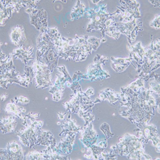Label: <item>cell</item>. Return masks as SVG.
Here are the masks:
<instances>
[{
  "label": "cell",
  "instance_id": "44dd1931",
  "mask_svg": "<svg viewBox=\"0 0 160 160\" xmlns=\"http://www.w3.org/2000/svg\"><path fill=\"white\" fill-rule=\"evenodd\" d=\"M81 152H82V153H84V152H85V148L82 149H81Z\"/></svg>",
  "mask_w": 160,
  "mask_h": 160
},
{
  "label": "cell",
  "instance_id": "8992f818",
  "mask_svg": "<svg viewBox=\"0 0 160 160\" xmlns=\"http://www.w3.org/2000/svg\"><path fill=\"white\" fill-rule=\"evenodd\" d=\"M5 111L9 114L17 117L19 119H23L24 116H23V114L26 111L24 108L18 106L15 103L11 102L6 105Z\"/></svg>",
  "mask_w": 160,
  "mask_h": 160
},
{
  "label": "cell",
  "instance_id": "5b68a950",
  "mask_svg": "<svg viewBox=\"0 0 160 160\" xmlns=\"http://www.w3.org/2000/svg\"><path fill=\"white\" fill-rule=\"evenodd\" d=\"M11 41L15 45H19L21 42L24 43L26 41V38L24 35L23 27L17 26L12 29L10 33Z\"/></svg>",
  "mask_w": 160,
  "mask_h": 160
},
{
  "label": "cell",
  "instance_id": "9a60e30c",
  "mask_svg": "<svg viewBox=\"0 0 160 160\" xmlns=\"http://www.w3.org/2000/svg\"><path fill=\"white\" fill-rule=\"evenodd\" d=\"M86 92V94H87L88 96H92V95H94V89H92V88H88L87 89V91L85 92Z\"/></svg>",
  "mask_w": 160,
  "mask_h": 160
},
{
  "label": "cell",
  "instance_id": "8fae6325",
  "mask_svg": "<svg viewBox=\"0 0 160 160\" xmlns=\"http://www.w3.org/2000/svg\"><path fill=\"white\" fill-rule=\"evenodd\" d=\"M111 60L113 62H116L120 64H123L129 66L130 64H132V62L133 61V59L131 58H114L112 57L111 58Z\"/></svg>",
  "mask_w": 160,
  "mask_h": 160
},
{
  "label": "cell",
  "instance_id": "7a4b0ae2",
  "mask_svg": "<svg viewBox=\"0 0 160 160\" xmlns=\"http://www.w3.org/2000/svg\"><path fill=\"white\" fill-rule=\"evenodd\" d=\"M33 47L30 46L29 47L26 48L22 44L18 48L15 49L11 54L14 58L21 59L27 65L29 61L33 59Z\"/></svg>",
  "mask_w": 160,
  "mask_h": 160
},
{
  "label": "cell",
  "instance_id": "ac0fdd59",
  "mask_svg": "<svg viewBox=\"0 0 160 160\" xmlns=\"http://www.w3.org/2000/svg\"><path fill=\"white\" fill-rule=\"evenodd\" d=\"M65 114H62V113H58V117L59 118H60V120H65Z\"/></svg>",
  "mask_w": 160,
  "mask_h": 160
},
{
  "label": "cell",
  "instance_id": "4fadbf2b",
  "mask_svg": "<svg viewBox=\"0 0 160 160\" xmlns=\"http://www.w3.org/2000/svg\"><path fill=\"white\" fill-rule=\"evenodd\" d=\"M160 15H157L153 21L150 23V26L151 27L155 28V29H160Z\"/></svg>",
  "mask_w": 160,
  "mask_h": 160
},
{
  "label": "cell",
  "instance_id": "277c9868",
  "mask_svg": "<svg viewBox=\"0 0 160 160\" xmlns=\"http://www.w3.org/2000/svg\"><path fill=\"white\" fill-rule=\"evenodd\" d=\"M16 121L15 116L10 115L9 116L4 117L1 120V131L3 134L13 132L16 127Z\"/></svg>",
  "mask_w": 160,
  "mask_h": 160
},
{
  "label": "cell",
  "instance_id": "7402d4cb",
  "mask_svg": "<svg viewBox=\"0 0 160 160\" xmlns=\"http://www.w3.org/2000/svg\"><path fill=\"white\" fill-rule=\"evenodd\" d=\"M58 125H60V122H58Z\"/></svg>",
  "mask_w": 160,
  "mask_h": 160
},
{
  "label": "cell",
  "instance_id": "2e32d148",
  "mask_svg": "<svg viewBox=\"0 0 160 160\" xmlns=\"http://www.w3.org/2000/svg\"><path fill=\"white\" fill-rule=\"evenodd\" d=\"M155 7H160V1H149Z\"/></svg>",
  "mask_w": 160,
  "mask_h": 160
},
{
  "label": "cell",
  "instance_id": "52a82bcc",
  "mask_svg": "<svg viewBox=\"0 0 160 160\" xmlns=\"http://www.w3.org/2000/svg\"><path fill=\"white\" fill-rule=\"evenodd\" d=\"M85 6L80 1L77 2L76 5L73 7L72 12L71 13L72 20L78 19L84 15L85 12Z\"/></svg>",
  "mask_w": 160,
  "mask_h": 160
},
{
  "label": "cell",
  "instance_id": "5bb4252c",
  "mask_svg": "<svg viewBox=\"0 0 160 160\" xmlns=\"http://www.w3.org/2000/svg\"><path fill=\"white\" fill-rule=\"evenodd\" d=\"M95 145L99 147H101L103 149H106L108 146V143H107L106 139H105L104 138H100L99 137V138H98L96 143L95 144Z\"/></svg>",
  "mask_w": 160,
  "mask_h": 160
},
{
  "label": "cell",
  "instance_id": "e0dca14e",
  "mask_svg": "<svg viewBox=\"0 0 160 160\" xmlns=\"http://www.w3.org/2000/svg\"><path fill=\"white\" fill-rule=\"evenodd\" d=\"M8 97V94L7 93H4L3 94H2V96H1V101L3 102Z\"/></svg>",
  "mask_w": 160,
  "mask_h": 160
},
{
  "label": "cell",
  "instance_id": "6da1fadb",
  "mask_svg": "<svg viewBox=\"0 0 160 160\" xmlns=\"http://www.w3.org/2000/svg\"><path fill=\"white\" fill-rule=\"evenodd\" d=\"M34 71V78L36 80V87L45 88L53 85L51 78V71L49 67L36 60L32 66Z\"/></svg>",
  "mask_w": 160,
  "mask_h": 160
},
{
  "label": "cell",
  "instance_id": "7c38bea8",
  "mask_svg": "<svg viewBox=\"0 0 160 160\" xmlns=\"http://www.w3.org/2000/svg\"><path fill=\"white\" fill-rule=\"evenodd\" d=\"M111 67L116 72H118V73L123 72L128 67V65L120 64L116 63V62H113L111 64Z\"/></svg>",
  "mask_w": 160,
  "mask_h": 160
},
{
  "label": "cell",
  "instance_id": "ffe728a7",
  "mask_svg": "<svg viewBox=\"0 0 160 160\" xmlns=\"http://www.w3.org/2000/svg\"><path fill=\"white\" fill-rule=\"evenodd\" d=\"M92 2H94V4H97L98 2H100V1H92Z\"/></svg>",
  "mask_w": 160,
  "mask_h": 160
},
{
  "label": "cell",
  "instance_id": "9c48e42d",
  "mask_svg": "<svg viewBox=\"0 0 160 160\" xmlns=\"http://www.w3.org/2000/svg\"><path fill=\"white\" fill-rule=\"evenodd\" d=\"M26 159L27 160H44L43 154L41 152L33 151L30 152L26 155Z\"/></svg>",
  "mask_w": 160,
  "mask_h": 160
},
{
  "label": "cell",
  "instance_id": "3957f363",
  "mask_svg": "<svg viewBox=\"0 0 160 160\" xmlns=\"http://www.w3.org/2000/svg\"><path fill=\"white\" fill-rule=\"evenodd\" d=\"M6 149L7 154V160L24 159L23 148L16 141L8 143Z\"/></svg>",
  "mask_w": 160,
  "mask_h": 160
},
{
  "label": "cell",
  "instance_id": "ba28073f",
  "mask_svg": "<svg viewBox=\"0 0 160 160\" xmlns=\"http://www.w3.org/2000/svg\"><path fill=\"white\" fill-rule=\"evenodd\" d=\"M23 76L29 83L30 85H31L32 84V79L35 76L33 67L26 65L24 70V74Z\"/></svg>",
  "mask_w": 160,
  "mask_h": 160
},
{
  "label": "cell",
  "instance_id": "30bf717a",
  "mask_svg": "<svg viewBox=\"0 0 160 160\" xmlns=\"http://www.w3.org/2000/svg\"><path fill=\"white\" fill-rule=\"evenodd\" d=\"M100 129L103 132V133L105 135L106 139L110 138L114 136V134L110 132V128L108 123H103L101 126Z\"/></svg>",
  "mask_w": 160,
  "mask_h": 160
},
{
  "label": "cell",
  "instance_id": "d6986e66",
  "mask_svg": "<svg viewBox=\"0 0 160 160\" xmlns=\"http://www.w3.org/2000/svg\"><path fill=\"white\" fill-rule=\"evenodd\" d=\"M106 41V39H105V38H101V42L102 43H105Z\"/></svg>",
  "mask_w": 160,
  "mask_h": 160
}]
</instances>
